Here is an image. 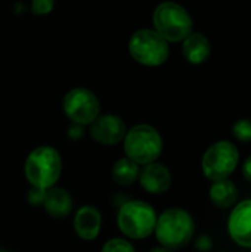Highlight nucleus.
Masks as SVG:
<instances>
[{
	"label": "nucleus",
	"mask_w": 251,
	"mask_h": 252,
	"mask_svg": "<svg viewBox=\"0 0 251 252\" xmlns=\"http://www.w3.org/2000/svg\"><path fill=\"white\" fill-rule=\"evenodd\" d=\"M102 226V217L98 208L92 205H84L78 208L74 216V230L80 239L93 241L98 238Z\"/></svg>",
	"instance_id": "obj_12"
},
{
	"label": "nucleus",
	"mask_w": 251,
	"mask_h": 252,
	"mask_svg": "<svg viewBox=\"0 0 251 252\" xmlns=\"http://www.w3.org/2000/svg\"><path fill=\"white\" fill-rule=\"evenodd\" d=\"M243 174L246 177V180H249L251 183V155L244 161V165H243Z\"/></svg>",
	"instance_id": "obj_23"
},
{
	"label": "nucleus",
	"mask_w": 251,
	"mask_h": 252,
	"mask_svg": "<svg viewBox=\"0 0 251 252\" xmlns=\"http://www.w3.org/2000/svg\"><path fill=\"white\" fill-rule=\"evenodd\" d=\"M232 133L235 139L241 142H251V120L241 118L232 126Z\"/></svg>",
	"instance_id": "obj_17"
},
{
	"label": "nucleus",
	"mask_w": 251,
	"mask_h": 252,
	"mask_svg": "<svg viewBox=\"0 0 251 252\" xmlns=\"http://www.w3.org/2000/svg\"><path fill=\"white\" fill-rule=\"evenodd\" d=\"M124 152L126 158L138 165L152 164L163 152V137L155 127L138 124L124 136Z\"/></svg>",
	"instance_id": "obj_4"
},
{
	"label": "nucleus",
	"mask_w": 251,
	"mask_h": 252,
	"mask_svg": "<svg viewBox=\"0 0 251 252\" xmlns=\"http://www.w3.org/2000/svg\"><path fill=\"white\" fill-rule=\"evenodd\" d=\"M155 210L143 201H127L118 210L117 226L127 238L145 239L155 230Z\"/></svg>",
	"instance_id": "obj_5"
},
{
	"label": "nucleus",
	"mask_w": 251,
	"mask_h": 252,
	"mask_svg": "<svg viewBox=\"0 0 251 252\" xmlns=\"http://www.w3.org/2000/svg\"><path fill=\"white\" fill-rule=\"evenodd\" d=\"M219 252H226V251H219Z\"/></svg>",
	"instance_id": "obj_26"
},
{
	"label": "nucleus",
	"mask_w": 251,
	"mask_h": 252,
	"mask_svg": "<svg viewBox=\"0 0 251 252\" xmlns=\"http://www.w3.org/2000/svg\"><path fill=\"white\" fill-rule=\"evenodd\" d=\"M101 252H135V248L129 241L115 238V239H109L108 242H105Z\"/></svg>",
	"instance_id": "obj_18"
},
{
	"label": "nucleus",
	"mask_w": 251,
	"mask_h": 252,
	"mask_svg": "<svg viewBox=\"0 0 251 252\" xmlns=\"http://www.w3.org/2000/svg\"><path fill=\"white\" fill-rule=\"evenodd\" d=\"M44 195H46V190L38 189V188H31V189L28 190V193H27V198H28L30 205H33V207L43 205Z\"/></svg>",
	"instance_id": "obj_20"
},
{
	"label": "nucleus",
	"mask_w": 251,
	"mask_h": 252,
	"mask_svg": "<svg viewBox=\"0 0 251 252\" xmlns=\"http://www.w3.org/2000/svg\"><path fill=\"white\" fill-rule=\"evenodd\" d=\"M129 52L136 62L146 66H158L167 61L170 47L154 30L142 28L132 34L129 40Z\"/></svg>",
	"instance_id": "obj_6"
},
{
	"label": "nucleus",
	"mask_w": 251,
	"mask_h": 252,
	"mask_svg": "<svg viewBox=\"0 0 251 252\" xmlns=\"http://www.w3.org/2000/svg\"><path fill=\"white\" fill-rule=\"evenodd\" d=\"M62 171L59 152L52 146H38L33 149L24 164V173L33 188L47 190L55 186Z\"/></svg>",
	"instance_id": "obj_2"
},
{
	"label": "nucleus",
	"mask_w": 251,
	"mask_h": 252,
	"mask_svg": "<svg viewBox=\"0 0 251 252\" xmlns=\"http://www.w3.org/2000/svg\"><path fill=\"white\" fill-rule=\"evenodd\" d=\"M139 177V165L129 158L118 159L112 167V179L120 186H129Z\"/></svg>",
	"instance_id": "obj_16"
},
{
	"label": "nucleus",
	"mask_w": 251,
	"mask_h": 252,
	"mask_svg": "<svg viewBox=\"0 0 251 252\" xmlns=\"http://www.w3.org/2000/svg\"><path fill=\"white\" fill-rule=\"evenodd\" d=\"M182 53L189 63L200 65L206 62L212 53L210 40L201 32H191L182 43Z\"/></svg>",
	"instance_id": "obj_13"
},
{
	"label": "nucleus",
	"mask_w": 251,
	"mask_h": 252,
	"mask_svg": "<svg viewBox=\"0 0 251 252\" xmlns=\"http://www.w3.org/2000/svg\"><path fill=\"white\" fill-rule=\"evenodd\" d=\"M127 133L124 121L114 114L98 115L90 124V136L102 145H117Z\"/></svg>",
	"instance_id": "obj_9"
},
{
	"label": "nucleus",
	"mask_w": 251,
	"mask_h": 252,
	"mask_svg": "<svg viewBox=\"0 0 251 252\" xmlns=\"http://www.w3.org/2000/svg\"><path fill=\"white\" fill-rule=\"evenodd\" d=\"M138 180L146 192L158 195V193H164L170 188L172 173L166 165L160 162H152L143 165V168L139 170Z\"/></svg>",
	"instance_id": "obj_11"
},
{
	"label": "nucleus",
	"mask_w": 251,
	"mask_h": 252,
	"mask_svg": "<svg viewBox=\"0 0 251 252\" xmlns=\"http://www.w3.org/2000/svg\"><path fill=\"white\" fill-rule=\"evenodd\" d=\"M155 236L161 247L175 251L185 247L194 236L195 221L183 208H169L157 217Z\"/></svg>",
	"instance_id": "obj_1"
},
{
	"label": "nucleus",
	"mask_w": 251,
	"mask_h": 252,
	"mask_svg": "<svg viewBox=\"0 0 251 252\" xmlns=\"http://www.w3.org/2000/svg\"><path fill=\"white\" fill-rule=\"evenodd\" d=\"M55 3L53 0H34L31 3V10L36 15H47L52 12Z\"/></svg>",
	"instance_id": "obj_19"
},
{
	"label": "nucleus",
	"mask_w": 251,
	"mask_h": 252,
	"mask_svg": "<svg viewBox=\"0 0 251 252\" xmlns=\"http://www.w3.org/2000/svg\"><path fill=\"white\" fill-rule=\"evenodd\" d=\"M83 127L81 126H71L70 128H68V131H67V134H68V137L70 139H72V140H78V139H81V136H83Z\"/></svg>",
	"instance_id": "obj_22"
},
{
	"label": "nucleus",
	"mask_w": 251,
	"mask_h": 252,
	"mask_svg": "<svg viewBox=\"0 0 251 252\" xmlns=\"http://www.w3.org/2000/svg\"><path fill=\"white\" fill-rule=\"evenodd\" d=\"M43 207H44V210H46V213L49 216L61 219V217H65V216H68L71 213V210H72V198L65 189L53 186V188L46 190Z\"/></svg>",
	"instance_id": "obj_14"
},
{
	"label": "nucleus",
	"mask_w": 251,
	"mask_h": 252,
	"mask_svg": "<svg viewBox=\"0 0 251 252\" xmlns=\"http://www.w3.org/2000/svg\"><path fill=\"white\" fill-rule=\"evenodd\" d=\"M238 162V148L229 140H219L204 152L201 168L204 176L215 183L226 180L235 171Z\"/></svg>",
	"instance_id": "obj_7"
},
{
	"label": "nucleus",
	"mask_w": 251,
	"mask_h": 252,
	"mask_svg": "<svg viewBox=\"0 0 251 252\" xmlns=\"http://www.w3.org/2000/svg\"><path fill=\"white\" fill-rule=\"evenodd\" d=\"M0 252H7V251H3V250H1V248H0Z\"/></svg>",
	"instance_id": "obj_25"
},
{
	"label": "nucleus",
	"mask_w": 251,
	"mask_h": 252,
	"mask_svg": "<svg viewBox=\"0 0 251 252\" xmlns=\"http://www.w3.org/2000/svg\"><path fill=\"white\" fill-rule=\"evenodd\" d=\"M154 31L167 43L183 41L192 32V18L189 12L175 1L160 3L152 13Z\"/></svg>",
	"instance_id": "obj_3"
},
{
	"label": "nucleus",
	"mask_w": 251,
	"mask_h": 252,
	"mask_svg": "<svg viewBox=\"0 0 251 252\" xmlns=\"http://www.w3.org/2000/svg\"><path fill=\"white\" fill-rule=\"evenodd\" d=\"M209 195H210L212 202L216 207H219V208H229L238 199V189H237L234 182L226 179V180L215 182L212 185V188H210Z\"/></svg>",
	"instance_id": "obj_15"
},
{
	"label": "nucleus",
	"mask_w": 251,
	"mask_h": 252,
	"mask_svg": "<svg viewBox=\"0 0 251 252\" xmlns=\"http://www.w3.org/2000/svg\"><path fill=\"white\" fill-rule=\"evenodd\" d=\"M149 252H173V251H170V250H167V248H164V247H157V248H152Z\"/></svg>",
	"instance_id": "obj_24"
},
{
	"label": "nucleus",
	"mask_w": 251,
	"mask_h": 252,
	"mask_svg": "<svg viewBox=\"0 0 251 252\" xmlns=\"http://www.w3.org/2000/svg\"><path fill=\"white\" fill-rule=\"evenodd\" d=\"M228 232L235 244L244 248H251V199L238 202L229 219Z\"/></svg>",
	"instance_id": "obj_10"
},
{
	"label": "nucleus",
	"mask_w": 251,
	"mask_h": 252,
	"mask_svg": "<svg viewBox=\"0 0 251 252\" xmlns=\"http://www.w3.org/2000/svg\"><path fill=\"white\" fill-rule=\"evenodd\" d=\"M195 248L203 252L210 251V250L213 248V241H212L207 235H201V236H198L197 241H195Z\"/></svg>",
	"instance_id": "obj_21"
},
{
	"label": "nucleus",
	"mask_w": 251,
	"mask_h": 252,
	"mask_svg": "<svg viewBox=\"0 0 251 252\" xmlns=\"http://www.w3.org/2000/svg\"><path fill=\"white\" fill-rule=\"evenodd\" d=\"M62 108L65 115L77 126L92 124L101 111V103L98 96L84 87L71 89L62 100Z\"/></svg>",
	"instance_id": "obj_8"
}]
</instances>
